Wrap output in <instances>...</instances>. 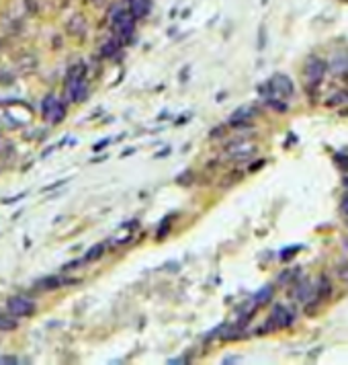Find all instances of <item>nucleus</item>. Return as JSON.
Returning a JSON list of instances; mask_svg holds the SVG:
<instances>
[{
    "mask_svg": "<svg viewBox=\"0 0 348 365\" xmlns=\"http://www.w3.org/2000/svg\"><path fill=\"white\" fill-rule=\"evenodd\" d=\"M268 320L275 324V328H287V326H291V324H293L295 316H293V312H291L289 308H285L283 304H275Z\"/></svg>",
    "mask_w": 348,
    "mask_h": 365,
    "instance_id": "423d86ee",
    "label": "nucleus"
},
{
    "mask_svg": "<svg viewBox=\"0 0 348 365\" xmlns=\"http://www.w3.org/2000/svg\"><path fill=\"white\" fill-rule=\"evenodd\" d=\"M348 95L346 93H336V95H332L328 101H326V107H336V105H342V103H346Z\"/></svg>",
    "mask_w": 348,
    "mask_h": 365,
    "instance_id": "5701e85b",
    "label": "nucleus"
},
{
    "mask_svg": "<svg viewBox=\"0 0 348 365\" xmlns=\"http://www.w3.org/2000/svg\"><path fill=\"white\" fill-rule=\"evenodd\" d=\"M168 230H170V217L162 220V224H160V228H158V234H156V238H158V240H162V238H164V232L168 234Z\"/></svg>",
    "mask_w": 348,
    "mask_h": 365,
    "instance_id": "b1692460",
    "label": "nucleus"
},
{
    "mask_svg": "<svg viewBox=\"0 0 348 365\" xmlns=\"http://www.w3.org/2000/svg\"><path fill=\"white\" fill-rule=\"evenodd\" d=\"M121 49V41L115 37V35H111L103 45H101V49H99V56L103 58V60H109V58H115L117 56V51Z\"/></svg>",
    "mask_w": 348,
    "mask_h": 365,
    "instance_id": "ddd939ff",
    "label": "nucleus"
},
{
    "mask_svg": "<svg viewBox=\"0 0 348 365\" xmlns=\"http://www.w3.org/2000/svg\"><path fill=\"white\" fill-rule=\"evenodd\" d=\"M84 74H86V66L82 62H76L70 70H68V76H66V90H68V97L72 103H82L88 95V84L84 80Z\"/></svg>",
    "mask_w": 348,
    "mask_h": 365,
    "instance_id": "f03ea898",
    "label": "nucleus"
},
{
    "mask_svg": "<svg viewBox=\"0 0 348 365\" xmlns=\"http://www.w3.org/2000/svg\"><path fill=\"white\" fill-rule=\"evenodd\" d=\"M168 154H170V148H166V150L158 152V154H156V158H164V156H168Z\"/></svg>",
    "mask_w": 348,
    "mask_h": 365,
    "instance_id": "72a5a7b5",
    "label": "nucleus"
},
{
    "mask_svg": "<svg viewBox=\"0 0 348 365\" xmlns=\"http://www.w3.org/2000/svg\"><path fill=\"white\" fill-rule=\"evenodd\" d=\"M131 152H136V148H127V150H125V152H123V154H121V156H123V158H125V156H129V154H131Z\"/></svg>",
    "mask_w": 348,
    "mask_h": 365,
    "instance_id": "e433bc0d",
    "label": "nucleus"
},
{
    "mask_svg": "<svg viewBox=\"0 0 348 365\" xmlns=\"http://www.w3.org/2000/svg\"><path fill=\"white\" fill-rule=\"evenodd\" d=\"M0 363H21V359L18 357H10V355H2Z\"/></svg>",
    "mask_w": 348,
    "mask_h": 365,
    "instance_id": "bb28decb",
    "label": "nucleus"
},
{
    "mask_svg": "<svg viewBox=\"0 0 348 365\" xmlns=\"http://www.w3.org/2000/svg\"><path fill=\"white\" fill-rule=\"evenodd\" d=\"M342 2H348V0H342Z\"/></svg>",
    "mask_w": 348,
    "mask_h": 365,
    "instance_id": "ea45409f",
    "label": "nucleus"
},
{
    "mask_svg": "<svg viewBox=\"0 0 348 365\" xmlns=\"http://www.w3.org/2000/svg\"><path fill=\"white\" fill-rule=\"evenodd\" d=\"M223 132H225V127H217L211 132V138H219V136H223Z\"/></svg>",
    "mask_w": 348,
    "mask_h": 365,
    "instance_id": "7c9ffc66",
    "label": "nucleus"
},
{
    "mask_svg": "<svg viewBox=\"0 0 348 365\" xmlns=\"http://www.w3.org/2000/svg\"><path fill=\"white\" fill-rule=\"evenodd\" d=\"M6 308L16 318H27V316L35 314V302L29 300V298H25V296H12V298H8Z\"/></svg>",
    "mask_w": 348,
    "mask_h": 365,
    "instance_id": "20e7f679",
    "label": "nucleus"
},
{
    "mask_svg": "<svg viewBox=\"0 0 348 365\" xmlns=\"http://www.w3.org/2000/svg\"><path fill=\"white\" fill-rule=\"evenodd\" d=\"M238 361H242L240 357H225L223 359V363H238Z\"/></svg>",
    "mask_w": 348,
    "mask_h": 365,
    "instance_id": "473e14b6",
    "label": "nucleus"
},
{
    "mask_svg": "<svg viewBox=\"0 0 348 365\" xmlns=\"http://www.w3.org/2000/svg\"><path fill=\"white\" fill-rule=\"evenodd\" d=\"M314 296H316V287L305 279V281H301L299 285H297V289H295V298H297V302H301V304H310L312 300H314Z\"/></svg>",
    "mask_w": 348,
    "mask_h": 365,
    "instance_id": "4468645a",
    "label": "nucleus"
},
{
    "mask_svg": "<svg viewBox=\"0 0 348 365\" xmlns=\"http://www.w3.org/2000/svg\"><path fill=\"white\" fill-rule=\"evenodd\" d=\"M55 105H57V97H55V95H47V97L43 99V103H41V113H43L45 119L49 117V113L53 111Z\"/></svg>",
    "mask_w": 348,
    "mask_h": 365,
    "instance_id": "aec40b11",
    "label": "nucleus"
},
{
    "mask_svg": "<svg viewBox=\"0 0 348 365\" xmlns=\"http://www.w3.org/2000/svg\"><path fill=\"white\" fill-rule=\"evenodd\" d=\"M254 115H256V109H252V107L244 105V107L236 109V111L229 115L227 125H229V127H248V125H250V121L254 119Z\"/></svg>",
    "mask_w": 348,
    "mask_h": 365,
    "instance_id": "0eeeda50",
    "label": "nucleus"
},
{
    "mask_svg": "<svg viewBox=\"0 0 348 365\" xmlns=\"http://www.w3.org/2000/svg\"><path fill=\"white\" fill-rule=\"evenodd\" d=\"M273 294H275V287L268 283V285H264L260 291H256L254 294V306H264V304H268L270 300H273Z\"/></svg>",
    "mask_w": 348,
    "mask_h": 365,
    "instance_id": "dca6fc26",
    "label": "nucleus"
},
{
    "mask_svg": "<svg viewBox=\"0 0 348 365\" xmlns=\"http://www.w3.org/2000/svg\"><path fill=\"white\" fill-rule=\"evenodd\" d=\"M340 209H342V211H344V213H346V215H348V195H344V197H342V203H340Z\"/></svg>",
    "mask_w": 348,
    "mask_h": 365,
    "instance_id": "c756f323",
    "label": "nucleus"
},
{
    "mask_svg": "<svg viewBox=\"0 0 348 365\" xmlns=\"http://www.w3.org/2000/svg\"><path fill=\"white\" fill-rule=\"evenodd\" d=\"M268 82L273 84L277 97H283V99H285V97H293V93H295V84H293V80H291L287 74H275Z\"/></svg>",
    "mask_w": 348,
    "mask_h": 365,
    "instance_id": "6e6552de",
    "label": "nucleus"
},
{
    "mask_svg": "<svg viewBox=\"0 0 348 365\" xmlns=\"http://www.w3.org/2000/svg\"><path fill=\"white\" fill-rule=\"evenodd\" d=\"M68 33L70 35H76V37H82L86 35V19L82 14H74L68 23Z\"/></svg>",
    "mask_w": 348,
    "mask_h": 365,
    "instance_id": "2eb2a0df",
    "label": "nucleus"
},
{
    "mask_svg": "<svg viewBox=\"0 0 348 365\" xmlns=\"http://www.w3.org/2000/svg\"><path fill=\"white\" fill-rule=\"evenodd\" d=\"M336 162L342 167V171H348V156L346 154H336Z\"/></svg>",
    "mask_w": 348,
    "mask_h": 365,
    "instance_id": "a878e982",
    "label": "nucleus"
},
{
    "mask_svg": "<svg viewBox=\"0 0 348 365\" xmlns=\"http://www.w3.org/2000/svg\"><path fill=\"white\" fill-rule=\"evenodd\" d=\"M18 326V318L12 316L10 312L8 314H0V333H10Z\"/></svg>",
    "mask_w": 348,
    "mask_h": 365,
    "instance_id": "f3484780",
    "label": "nucleus"
},
{
    "mask_svg": "<svg viewBox=\"0 0 348 365\" xmlns=\"http://www.w3.org/2000/svg\"><path fill=\"white\" fill-rule=\"evenodd\" d=\"M338 271H340V277H344V279H348V263H344V265H340V267H338Z\"/></svg>",
    "mask_w": 348,
    "mask_h": 365,
    "instance_id": "c85d7f7f",
    "label": "nucleus"
},
{
    "mask_svg": "<svg viewBox=\"0 0 348 365\" xmlns=\"http://www.w3.org/2000/svg\"><path fill=\"white\" fill-rule=\"evenodd\" d=\"M326 70H328V64L318 58V56H310L307 62H305V80H307V90L310 95L316 93V88L322 84L324 76H326Z\"/></svg>",
    "mask_w": 348,
    "mask_h": 365,
    "instance_id": "7ed1b4c3",
    "label": "nucleus"
},
{
    "mask_svg": "<svg viewBox=\"0 0 348 365\" xmlns=\"http://www.w3.org/2000/svg\"><path fill=\"white\" fill-rule=\"evenodd\" d=\"M66 182V179H62V181H57V182H53V185H49V187H45V191H51V189H57L60 185H64Z\"/></svg>",
    "mask_w": 348,
    "mask_h": 365,
    "instance_id": "2f4dec72",
    "label": "nucleus"
},
{
    "mask_svg": "<svg viewBox=\"0 0 348 365\" xmlns=\"http://www.w3.org/2000/svg\"><path fill=\"white\" fill-rule=\"evenodd\" d=\"M299 250H303L301 244H293V246H289V248H283V250H281V261H289V259H293L295 252H299Z\"/></svg>",
    "mask_w": 348,
    "mask_h": 365,
    "instance_id": "4be33fe9",
    "label": "nucleus"
},
{
    "mask_svg": "<svg viewBox=\"0 0 348 365\" xmlns=\"http://www.w3.org/2000/svg\"><path fill=\"white\" fill-rule=\"evenodd\" d=\"M105 254V244H94L88 252H86V257H84V261L86 263H90V261H96V259H101Z\"/></svg>",
    "mask_w": 348,
    "mask_h": 365,
    "instance_id": "412c9836",
    "label": "nucleus"
},
{
    "mask_svg": "<svg viewBox=\"0 0 348 365\" xmlns=\"http://www.w3.org/2000/svg\"><path fill=\"white\" fill-rule=\"evenodd\" d=\"M256 152V146L244 142V140H234L227 148H225V154L231 158V160H246L250 158L252 154Z\"/></svg>",
    "mask_w": 348,
    "mask_h": 365,
    "instance_id": "39448f33",
    "label": "nucleus"
},
{
    "mask_svg": "<svg viewBox=\"0 0 348 365\" xmlns=\"http://www.w3.org/2000/svg\"><path fill=\"white\" fill-rule=\"evenodd\" d=\"M342 185H344V187L348 189V177H344V179H342Z\"/></svg>",
    "mask_w": 348,
    "mask_h": 365,
    "instance_id": "4c0bfd02",
    "label": "nucleus"
},
{
    "mask_svg": "<svg viewBox=\"0 0 348 365\" xmlns=\"http://www.w3.org/2000/svg\"><path fill=\"white\" fill-rule=\"evenodd\" d=\"M109 21H111L113 35L121 41V45L133 43V37H136V19H133V14L129 12V8H127L125 2L111 6Z\"/></svg>",
    "mask_w": 348,
    "mask_h": 365,
    "instance_id": "f257e3e1",
    "label": "nucleus"
},
{
    "mask_svg": "<svg viewBox=\"0 0 348 365\" xmlns=\"http://www.w3.org/2000/svg\"><path fill=\"white\" fill-rule=\"evenodd\" d=\"M260 167H264V160H260V162L252 165V167H250V173H254V171H256V169H260Z\"/></svg>",
    "mask_w": 348,
    "mask_h": 365,
    "instance_id": "f704fd0d",
    "label": "nucleus"
},
{
    "mask_svg": "<svg viewBox=\"0 0 348 365\" xmlns=\"http://www.w3.org/2000/svg\"><path fill=\"white\" fill-rule=\"evenodd\" d=\"M90 4H96V6H101V4H107V0H88Z\"/></svg>",
    "mask_w": 348,
    "mask_h": 365,
    "instance_id": "c9c22d12",
    "label": "nucleus"
},
{
    "mask_svg": "<svg viewBox=\"0 0 348 365\" xmlns=\"http://www.w3.org/2000/svg\"><path fill=\"white\" fill-rule=\"evenodd\" d=\"M125 4H127L129 12L133 14L136 21L146 19L150 14V10H152V0H125Z\"/></svg>",
    "mask_w": 348,
    "mask_h": 365,
    "instance_id": "9b49d317",
    "label": "nucleus"
},
{
    "mask_svg": "<svg viewBox=\"0 0 348 365\" xmlns=\"http://www.w3.org/2000/svg\"><path fill=\"white\" fill-rule=\"evenodd\" d=\"M264 45H266V27L260 25V29H258V49H264Z\"/></svg>",
    "mask_w": 348,
    "mask_h": 365,
    "instance_id": "393cba45",
    "label": "nucleus"
},
{
    "mask_svg": "<svg viewBox=\"0 0 348 365\" xmlns=\"http://www.w3.org/2000/svg\"><path fill=\"white\" fill-rule=\"evenodd\" d=\"M262 2H264V4H266V2H268V0H262Z\"/></svg>",
    "mask_w": 348,
    "mask_h": 365,
    "instance_id": "58836bf2",
    "label": "nucleus"
},
{
    "mask_svg": "<svg viewBox=\"0 0 348 365\" xmlns=\"http://www.w3.org/2000/svg\"><path fill=\"white\" fill-rule=\"evenodd\" d=\"M330 296H332V283H330V279H328L326 275H322V277L318 279V287H316V296H314L312 304L326 302Z\"/></svg>",
    "mask_w": 348,
    "mask_h": 365,
    "instance_id": "f8f14e48",
    "label": "nucleus"
},
{
    "mask_svg": "<svg viewBox=\"0 0 348 365\" xmlns=\"http://www.w3.org/2000/svg\"><path fill=\"white\" fill-rule=\"evenodd\" d=\"M264 103L273 109V111H277V113H287L289 111V105L283 101V99H279V97H270V99H264Z\"/></svg>",
    "mask_w": 348,
    "mask_h": 365,
    "instance_id": "a211bd4d",
    "label": "nucleus"
},
{
    "mask_svg": "<svg viewBox=\"0 0 348 365\" xmlns=\"http://www.w3.org/2000/svg\"><path fill=\"white\" fill-rule=\"evenodd\" d=\"M111 144V140H105V142H99V144H94V152H99V150H103V148H107Z\"/></svg>",
    "mask_w": 348,
    "mask_h": 365,
    "instance_id": "cd10ccee",
    "label": "nucleus"
},
{
    "mask_svg": "<svg viewBox=\"0 0 348 365\" xmlns=\"http://www.w3.org/2000/svg\"><path fill=\"white\" fill-rule=\"evenodd\" d=\"M328 70L334 76H348V53H344V51L334 53L330 64H328Z\"/></svg>",
    "mask_w": 348,
    "mask_h": 365,
    "instance_id": "1a4fd4ad",
    "label": "nucleus"
},
{
    "mask_svg": "<svg viewBox=\"0 0 348 365\" xmlns=\"http://www.w3.org/2000/svg\"><path fill=\"white\" fill-rule=\"evenodd\" d=\"M64 283L70 285V283H76V281H66V279H62L57 275H45V277H41V279L35 281V287L41 289V291H53V289H60Z\"/></svg>",
    "mask_w": 348,
    "mask_h": 365,
    "instance_id": "9d476101",
    "label": "nucleus"
},
{
    "mask_svg": "<svg viewBox=\"0 0 348 365\" xmlns=\"http://www.w3.org/2000/svg\"><path fill=\"white\" fill-rule=\"evenodd\" d=\"M64 117H66V105H64L62 101H57V105H55V107H53V111L49 113L47 121H51V123L55 125V123H60Z\"/></svg>",
    "mask_w": 348,
    "mask_h": 365,
    "instance_id": "6ab92c4d",
    "label": "nucleus"
}]
</instances>
